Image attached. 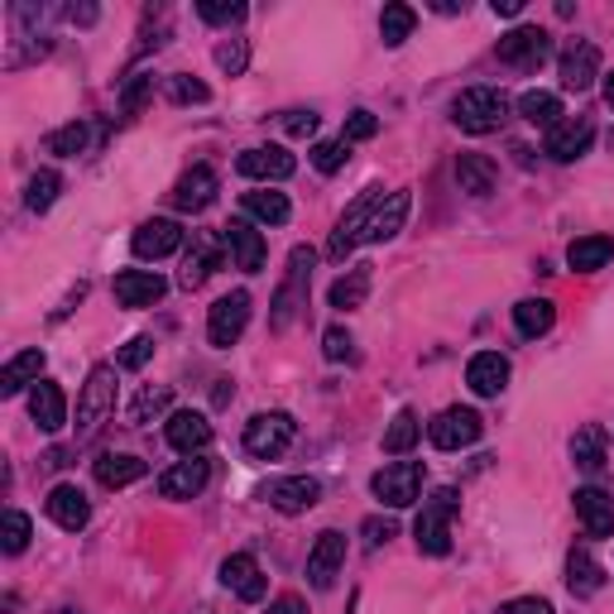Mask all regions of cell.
Here are the masks:
<instances>
[{"label":"cell","instance_id":"cell-1","mask_svg":"<svg viewBox=\"0 0 614 614\" xmlns=\"http://www.w3.org/2000/svg\"><path fill=\"white\" fill-rule=\"evenodd\" d=\"M461 514V494L442 485L428 494V504H422V514L413 523V538H418V552H428V557H447L451 552V519Z\"/></svg>","mask_w":614,"mask_h":614},{"label":"cell","instance_id":"cell-2","mask_svg":"<svg viewBox=\"0 0 614 614\" xmlns=\"http://www.w3.org/2000/svg\"><path fill=\"white\" fill-rule=\"evenodd\" d=\"M451 121H457L465 135H490L509 121V96L494 92V86H465V92L451 101Z\"/></svg>","mask_w":614,"mask_h":614},{"label":"cell","instance_id":"cell-3","mask_svg":"<svg viewBox=\"0 0 614 614\" xmlns=\"http://www.w3.org/2000/svg\"><path fill=\"white\" fill-rule=\"evenodd\" d=\"M111 413H115V365H92L78 399V442H92Z\"/></svg>","mask_w":614,"mask_h":614},{"label":"cell","instance_id":"cell-4","mask_svg":"<svg viewBox=\"0 0 614 614\" xmlns=\"http://www.w3.org/2000/svg\"><path fill=\"white\" fill-rule=\"evenodd\" d=\"M313 265H317V255L307 250V245H298V250L288 255V279H284L279 294H274V317H269L274 331H284L288 321H294L303 307H307V284H313Z\"/></svg>","mask_w":614,"mask_h":614},{"label":"cell","instance_id":"cell-5","mask_svg":"<svg viewBox=\"0 0 614 614\" xmlns=\"http://www.w3.org/2000/svg\"><path fill=\"white\" fill-rule=\"evenodd\" d=\"M294 432H298V422L284 413V408H274V413H255L250 422H245V451L259 461H274V457H284L288 447H294Z\"/></svg>","mask_w":614,"mask_h":614},{"label":"cell","instance_id":"cell-6","mask_svg":"<svg viewBox=\"0 0 614 614\" xmlns=\"http://www.w3.org/2000/svg\"><path fill=\"white\" fill-rule=\"evenodd\" d=\"M494 53H500V63H509V68L533 72V68H543L552 58V34H548V29H538V24H519V29H509V34H500Z\"/></svg>","mask_w":614,"mask_h":614},{"label":"cell","instance_id":"cell-7","mask_svg":"<svg viewBox=\"0 0 614 614\" xmlns=\"http://www.w3.org/2000/svg\"><path fill=\"white\" fill-rule=\"evenodd\" d=\"M480 432H485V418L475 413V408H442L432 422H428V437L437 451H461V447H475Z\"/></svg>","mask_w":614,"mask_h":614},{"label":"cell","instance_id":"cell-8","mask_svg":"<svg viewBox=\"0 0 614 614\" xmlns=\"http://www.w3.org/2000/svg\"><path fill=\"white\" fill-rule=\"evenodd\" d=\"M245 321H250V294H245V288H236V294H226V298L212 303V313H207V341L216 350H231V346L241 341Z\"/></svg>","mask_w":614,"mask_h":614},{"label":"cell","instance_id":"cell-9","mask_svg":"<svg viewBox=\"0 0 614 614\" xmlns=\"http://www.w3.org/2000/svg\"><path fill=\"white\" fill-rule=\"evenodd\" d=\"M370 490H375L379 504L408 509V504L418 500V490H422V461H393V465H385V471L370 480Z\"/></svg>","mask_w":614,"mask_h":614},{"label":"cell","instance_id":"cell-10","mask_svg":"<svg viewBox=\"0 0 614 614\" xmlns=\"http://www.w3.org/2000/svg\"><path fill=\"white\" fill-rule=\"evenodd\" d=\"M379 202H385V193H379V187H365V193L350 202V212L341 216V222H336L331 241H327V255H331V259H346L350 250H356V245H360V231H365V222H370V212L379 207Z\"/></svg>","mask_w":614,"mask_h":614},{"label":"cell","instance_id":"cell-11","mask_svg":"<svg viewBox=\"0 0 614 614\" xmlns=\"http://www.w3.org/2000/svg\"><path fill=\"white\" fill-rule=\"evenodd\" d=\"M341 566H346V533L327 529L313 543V552H307V581H313V591H331Z\"/></svg>","mask_w":614,"mask_h":614},{"label":"cell","instance_id":"cell-12","mask_svg":"<svg viewBox=\"0 0 614 614\" xmlns=\"http://www.w3.org/2000/svg\"><path fill=\"white\" fill-rule=\"evenodd\" d=\"M265 500L279 509V514H307L321 500V480L317 475H284L265 485Z\"/></svg>","mask_w":614,"mask_h":614},{"label":"cell","instance_id":"cell-13","mask_svg":"<svg viewBox=\"0 0 614 614\" xmlns=\"http://www.w3.org/2000/svg\"><path fill=\"white\" fill-rule=\"evenodd\" d=\"M164 437H168V447H173V451H183V457H197V451H207V447H212V422H207V413L178 408V413H168Z\"/></svg>","mask_w":614,"mask_h":614},{"label":"cell","instance_id":"cell-14","mask_svg":"<svg viewBox=\"0 0 614 614\" xmlns=\"http://www.w3.org/2000/svg\"><path fill=\"white\" fill-rule=\"evenodd\" d=\"M572 500H576L581 529H586L591 538H614V494H610V490H601V485H581Z\"/></svg>","mask_w":614,"mask_h":614},{"label":"cell","instance_id":"cell-15","mask_svg":"<svg viewBox=\"0 0 614 614\" xmlns=\"http://www.w3.org/2000/svg\"><path fill=\"white\" fill-rule=\"evenodd\" d=\"M207 480H212V461H178V465H168L164 475H158V494L164 500H197L202 490H207Z\"/></svg>","mask_w":614,"mask_h":614},{"label":"cell","instance_id":"cell-16","mask_svg":"<svg viewBox=\"0 0 614 614\" xmlns=\"http://www.w3.org/2000/svg\"><path fill=\"white\" fill-rule=\"evenodd\" d=\"M222 586L255 605V601H265L269 581H265V572H259V562L250 557V552H231V557L222 562Z\"/></svg>","mask_w":614,"mask_h":614},{"label":"cell","instance_id":"cell-17","mask_svg":"<svg viewBox=\"0 0 614 614\" xmlns=\"http://www.w3.org/2000/svg\"><path fill=\"white\" fill-rule=\"evenodd\" d=\"M236 168L245 173V178H265V183H284V178H294V168H298V158L284 150V144H269V150H245L236 158Z\"/></svg>","mask_w":614,"mask_h":614},{"label":"cell","instance_id":"cell-18","mask_svg":"<svg viewBox=\"0 0 614 614\" xmlns=\"http://www.w3.org/2000/svg\"><path fill=\"white\" fill-rule=\"evenodd\" d=\"M111 294H115V303H121V307H154L158 298L168 294V284L158 279L154 269H125V274H115Z\"/></svg>","mask_w":614,"mask_h":614},{"label":"cell","instance_id":"cell-19","mask_svg":"<svg viewBox=\"0 0 614 614\" xmlns=\"http://www.w3.org/2000/svg\"><path fill=\"white\" fill-rule=\"evenodd\" d=\"M173 207L178 212H207L212 202H216V168L207 164H197V168H187L178 183H173Z\"/></svg>","mask_w":614,"mask_h":614},{"label":"cell","instance_id":"cell-20","mask_svg":"<svg viewBox=\"0 0 614 614\" xmlns=\"http://www.w3.org/2000/svg\"><path fill=\"white\" fill-rule=\"evenodd\" d=\"M183 245V226L168 222V216H154V222H144L135 231V241H130V250H135L140 259H168L173 250Z\"/></svg>","mask_w":614,"mask_h":614},{"label":"cell","instance_id":"cell-21","mask_svg":"<svg viewBox=\"0 0 614 614\" xmlns=\"http://www.w3.org/2000/svg\"><path fill=\"white\" fill-rule=\"evenodd\" d=\"M226 265V255H222V241L216 236H193V250H187V259H183V274H178V284L193 294V288H202L212 279L216 269Z\"/></svg>","mask_w":614,"mask_h":614},{"label":"cell","instance_id":"cell-22","mask_svg":"<svg viewBox=\"0 0 614 614\" xmlns=\"http://www.w3.org/2000/svg\"><path fill=\"white\" fill-rule=\"evenodd\" d=\"M222 241H226V250L236 255V269H245V274L265 269V236H259L250 222H226L222 226Z\"/></svg>","mask_w":614,"mask_h":614},{"label":"cell","instance_id":"cell-23","mask_svg":"<svg viewBox=\"0 0 614 614\" xmlns=\"http://www.w3.org/2000/svg\"><path fill=\"white\" fill-rule=\"evenodd\" d=\"M465 385H471L480 399H494V393H504L509 385V360L500 350H475L471 365H465Z\"/></svg>","mask_w":614,"mask_h":614},{"label":"cell","instance_id":"cell-24","mask_svg":"<svg viewBox=\"0 0 614 614\" xmlns=\"http://www.w3.org/2000/svg\"><path fill=\"white\" fill-rule=\"evenodd\" d=\"M591 140H595V125L586 115H576V121H562V125L548 130V154L557 158V164H572V158H581L591 150Z\"/></svg>","mask_w":614,"mask_h":614},{"label":"cell","instance_id":"cell-25","mask_svg":"<svg viewBox=\"0 0 614 614\" xmlns=\"http://www.w3.org/2000/svg\"><path fill=\"white\" fill-rule=\"evenodd\" d=\"M408 207H413V197H408V193H389V197L370 212V222H365L360 245H365V241H393V236L403 231V222H408Z\"/></svg>","mask_w":614,"mask_h":614},{"label":"cell","instance_id":"cell-26","mask_svg":"<svg viewBox=\"0 0 614 614\" xmlns=\"http://www.w3.org/2000/svg\"><path fill=\"white\" fill-rule=\"evenodd\" d=\"M601 78V49L595 43H572V49L562 53V86L566 92H586V86Z\"/></svg>","mask_w":614,"mask_h":614},{"label":"cell","instance_id":"cell-27","mask_svg":"<svg viewBox=\"0 0 614 614\" xmlns=\"http://www.w3.org/2000/svg\"><path fill=\"white\" fill-rule=\"evenodd\" d=\"M49 519L58 529L78 533V529H86V519H92V504H86V494L78 485H53L49 490Z\"/></svg>","mask_w":614,"mask_h":614},{"label":"cell","instance_id":"cell-28","mask_svg":"<svg viewBox=\"0 0 614 614\" xmlns=\"http://www.w3.org/2000/svg\"><path fill=\"white\" fill-rule=\"evenodd\" d=\"M29 418H34L43 432H58L68 422V399L53 379H39L34 385V393H29Z\"/></svg>","mask_w":614,"mask_h":614},{"label":"cell","instance_id":"cell-29","mask_svg":"<svg viewBox=\"0 0 614 614\" xmlns=\"http://www.w3.org/2000/svg\"><path fill=\"white\" fill-rule=\"evenodd\" d=\"M144 465L140 457H130V451H101L96 457V480L106 490H125V485H135V480H144Z\"/></svg>","mask_w":614,"mask_h":614},{"label":"cell","instance_id":"cell-30","mask_svg":"<svg viewBox=\"0 0 614 614\" xmlns=\"http://www.w3.org/2000/svg\"><path fill=\"white\" fill-rule=\"evenodd\" d=\"M566 586H572V595H595L605 586V566L595 562L591 548H572L566 552Z\"/></svg>","mask_w":614,"mask_h":614},{"label":"cell","instance_id":"cell-31","mask_svg":"<svg viewBox=\"0 0 614 614\" xmlns=\"http://www.w3.org/2000/svg\"><path fill=\"white\" fill-rule=\"evenodd\" d=\"M572 461H576V471H586V475L605 471L610 451H605V428H601V422H586V428L572 437Z\"/></svg>","mask_w":614,"mask_h":614},{"label":"cell","instance_id":"cell-32","mask_svg":"<svg viewBox=\"0 0 614 614\" xmlns=\"http://www.w3.org/2000/svg\"><path fill=\"white\" fill-rule=\"evenodd\" d=\"M494 178H500V168H494L485 154H457V183H461V193L485 197V193H494Z\"/></svg>","mask_w":614,"mask_h":614},{"label":"cell","instance_id":"cell-33","mask_svg":"<svg viewBox=\"0 0 614 614\" xmlns=\"http://www.w3.org/2000/svg\"><path fill=\"white\" fill-rule=\"evenodd\" d=\"M610 255H614V241H610V236H576L572 245H566V265H572L576 274L605 269Z\"/></svg>","mask_w":614,"mask_h":614},{"label":"cell","instance_id":"cell-34","mask_svg":"<svg viewBox=\"0 0 614 614\" xmlns=\"http://www.w3.org/2000/svg\"><path fill=\"white\" fill-rule=\"evenodd\" d=\"M43 350H20V356H14L6 370H0V393H6V399H14V393H20L24 385H39V375H43Z\"/></svg>","mask_w":614,"mask_h":614},{"label":"cell","instance_id":"cell-35","mask_svg":"<svg viewBox=\"0 0 614 614\" xmlns=\"http://www.w3.org/2000/svg\"><path fill=\"white\" fill-rule=\"evenodd\" d=\"M331 307H341V313H356V307H365V298H370V265H356L350 274H341V279L331 284Z\"/></svg>","mask_w":614,"mask_h":614},{"label":"cell","instance_id":"cell-36","mask_svg":"<svg viewBox=\"0 0 614 614\" xmlns=\"http://www.w3.org/2000/svg\"><path fill=\"white\" fill-rule=\"evenodd\" d=\"M168 403H173V389H168V385H144V389L135 393V403L125 408V422L144 428V422L164 418V413H168Z\"/></svg>","mask_w":614,"mask_h":614},{"label":"cell","instance_id":"cell-37","mask_svg":"<svg viewBox=\"0 0 614 614\" xmlns=\"http://www.w3.org/2000/svg\"><path fill=\"white\" fill-rule=\"evenodd\" d=\"M519 115H523V121H529V125H562V96L557 92H538V86H533V92H523L519 96Z\"/></svg>","mask_w":614,"mask_h":614},{"label":"cell","instance_id":"cell-38","mask_svg":"<svg viewBox=\"0 0 614 614\" xmlns=\"http://www.w3.org/2000/svg\"><path fill=\"white\" fill-rule=\"evenodd\" d=\"M241 207L250 212L255 222H265V226H284L288 216H294L288 197H284V193H269V187H265V193H245V197H241Z\"/></svg>","mask_w":614,"mask_h":614},{"label":"cell","instance_id":"cell-39","mask_svg":"<svg viewBox=\"0 0 614 614\" xmlns=\"http://www.w3.org/2000/svg\"><path fill=\"white\" fill-rule=\"evenodd\" d=\"M552 321H557V307H552L548 298H523V303L514 307V327H519L523 336H548Z\"/></svg>","mask_w":614,"mask_h":614},{"label":"cell","instance_id":"cell-40","mask_svg":"<svg viewBox=\"0 0 614 614\" xmlns=\"http://www.w3.org/2000/svg\"><path fill=\"white\" fill-rule=\"evenodd\" d=\"M418 432H422L418 413H413V408H399V413H393V422L385 428V451H389V457H403V451H413Z\"/></svg>","mask_w":614,"mask_h":614},{"label":"cell","instance_id":"cell-41","mask_svg":"<svg viewBox=\"0 0 614 614\" xmlns=\"http://www.w3.org/2000/svg\"><path fill=\"white\" fill-rule=\"evenodd\" d=\"M418 14L413 6H385V14H379V39H385V49H399V43L413 34Z\"/></svg>","mask_w":614,"mask_h":614},{"label":"cell","instance_id":"cell-42","mask_svg":"<svg viewBox=\"0 0 614 614\" xmlns=\"http://www.w3.org/2000/svg\"><path fill=\"white\" fill-rule=\"evenodd\" d=\"M86 144H92V130H86L82 121H72V125H63V130H53V135L43 140V150L58 154V158H78Z\"/></svg>","mask_w":614,"mask_h":614},{"label":"cell","instance_id":"cell-43","mask_svg":"<svg viewBox=\"0 0 614 614\" xmlns=\"http://www.w3.org/2000/svg\"><path fill=\"white\" fill-rule=\"evenodd\" d=\"M29 514H20V509H6V519H0V548L10 552V557H20V552L29 548Z\"/></svg>","mask_w":614,"mask_h":614},{"label":"cell","instance_id":"cell-44","mask_svg":"<svg viewBox=\"0 0 614 614\" xmlns=\"http://www.w3.org/2000/svg\"><path fill=\"white\" fill-rule=\"evenodd\" d=\"M58 187H63V178H58L53 168H39L34 178H29V193H24L29 212H49L53 202H58Z\"/></svg>","mask_w":614,"mask_h":614},{"label":"cell","instance_id":"cell-45","mask_svg":"<svg viewBox=\"0 0 614 614\" xmlns=\"http://www.w3.org/2000/svg\"><path fill=\"white\" fill-rule=\"evenodd\" d=\"M346 158H350V144L346 140H321V144H313V168L327 173V178L346 168Z\"/></svg>","mask_w":614,"mask_h":614},{"label":"cell","instance_id":"cell-46","mask_svg":"<svg viewBox=\"0 0 614 614\" xmlns=\"http://www.w3.org/2000/svg\"><path fill=\"white\" fill-rule=\"evenodd\" d=\"M168 96L178 101V106H202V101H212L207 82H197V78H183V72H173V78H168Z\"/></svg>","mask_w":614,"mask_h":614},{"label":"cell","instance_id":"cell-47","mask_svg":"<svg viewBox=\"0 0 614 614\" xmlns=\"http://www.w3.org/2000/svg\"><path fill=\"white\" fill-rule=\"evenodd\" d=\"M216 68L231 72V78H241V72L250 68V43H245V39H226L222 49H216Z\"/></svg>","mask_w":614,"mask_h":614},{"label":"cell","instance_id":"cell-48","mask_svg":"<svg viewBox=\"0 0 614 614\" xmlns=\"http://www.w3.org/2000/svg\"><path fill=\"white\" fill-rule=\"evenodd\" d=\"M150 356H154V336H130L121 350V370H144Z\"/></svg>","mask_w":614,"mask_h":614},{"label":"cell","instance_id":"cell-49","mask_svg":"<svg viewBox=\"0 0 614 614\" xmlns=\"http://www.w3.org/2000/svg\"><path fill=\"white\" fill-rule=\"evenodd\" d=\"M197 14L207 24H241L245 20V6H226V0H202Z\"/></svg>","mask_w":614,"mask_h":614},{"label":"cell","instance_id":"cell-50","mask_svg":"<svg viewBox=\"0 0 614 614\" xmlns=\"http://www.w3.org/2000/svg\"><path fill=\"white\" fill-rule=\"evenodd\" d=\"M375 135H379V115H370V111H350L346 115V135H341L346 144L350 140H375Z\"/></svg>","mask_w":614,"mask_h":614},{"label":"cell","instance_id":"cell-51","mask_svg":"<svg viewBox=\"0 0 614 614\" xmlns=\"http://www.w3.org/2000/svg\"><path fill=\"white\" fill-rule=\"evenodd\" d=\"M350 346H356V341H350L346 327H327V331H321V356H327V360H350Z\"/></svg>","mask_w":614,"mask_h":614},{"label":"cell","instance_id":"cell-52","mask_svg":"<svg viewBox=\"0 0 614 614\" xmlns=\"http://www.w3.org/2000/svg\"><path fill=\"white\" fill-rule=\"evenodd\" d=\"M150 92H154V78H150V72H140V78L125 86V96H121V111H125V115H135V111L144 106V101H150Z\"/></svg>","mask_w":614,"mask_h":614},{"label":"cell","instance_id":"cell-53","mask_svg":"<svg viewBox=\"0 0 614 614\" xmlns=\"http://www.w3.org/2000/svg\"><path fill=\"white\" fill-rule=\"evenodd\" d=\"M284 130H288L294 140L317 135V111H288V115H284Z\"/></svg>","mask_w":614,"mask_h":614},{"label":"cell","instance_id":"cell-54","mask_svg":"<svg viewBox=\"0 0 614 614\" xmlns=\"http://www.w3.org/2000/svg\"><path fill=\"white\" fill-rule=\"evenodd\" d=\"M360 533H365V543H370V548H379V543H389V538L399 533V529H393L389 519H365V523H360Z\"/></svg>","mask_w":614,"mask_h":614},{"label":"cell","instance_id":"cell-55","mask_svg":"<svg viewBox=\"0 0 614 614\" xmlns=\"http://www.w3.org/2000/svg\"><path fill=\"white\" fill-rule=\"evenodd\" d=\"M500 614H552V605L543 601V595H519V601H509Z\"/></svg>","mask_w":614,"mask_h":614},{"label":"cell","instance_id":"cell-56","mask_svg":"<svg viewBox=\"0 0 614 614\" xmlns=\"http://www.w3.org/2000/svg\"><path fill=\"white\" fill-rule=\"evenodd\" d=\"M269 614H307V605H303V595H279L269 605Z\"/></svg>","mask_w":614,"mask_h":614},{"label":"cell","instance_id":"cell-57","mask_svg":"<svg viewBox=\"0 0 614 614\" xmlns=\"http://www.w3.org/2000/svg\"><path fill=\"white\" fill-rule=\"evenodd\" d=\"M68 20H72V24H96L101 10H96V6H68Z\"/></svg>","mask_w":614,"mask_h":614},{"label":"cell","instance_id":"cell-58","mask_svg":"<svg viewBox=\"0 0 614 614\" xmlns=\"http://www.w3.org/2000/svg\"><path fill=\"white\" fill-rule=\"evenodd\" d=\"M490 10H494V14H519V10H523V0H494Z\"/></svg>","mask_w":614,"mask_h":614},{"label":"cell","instance_id":"cell-59","mask_svg":"<svg viewBox=\"0 0 614 614\" xmlns=\"http://www.w3.org/2000/svg\"><path fill=\"white\" fill-rule=\"evenodd\" d=\"M231 393H236V389H231V379H216V403H226Z\"/></svg>","mask_w":614,"mask_h":614},{"label":"cell","instance_id":"cell-60","mask_svg":"<svg viewBox=\"0 0 614 614\" xmlns=\"http://www.w3.org/2000/svg\"><path fill=\"white\" fill-rule=\"evenodd\" d=\"M465 6H457V0H437V14H461Z\"/></svg>","mask_w":614,"mask_h":614},{"label":"cell","instance_id":"cell-61","mask_svg":"<svg viewBox=\"0 0 614 614\" xmlns=\"http://www.w3.org/2000/svg\"><path fill=\"white\" fill-rule=\"evenodd\" d=\"M605 106L614 111V72H610V78H605Z\"/></svg>","mask_w":614,"mask_h":614},{"label":"cell","instance_id":"cell-62","mask_svg":"<svg viewBox=\"0 0 614 614\" xmlns=\"http://www.w3.org/2000/svg\"><path fill=\"white\" fill-rule=\"evenodd\" d=\"M63 614H78V610H63Z\"/></svg>","mask_w":614,"mask_h":614}]
</instances>
